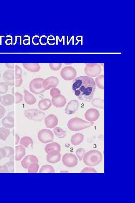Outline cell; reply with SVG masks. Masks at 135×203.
I'll list each match as a JSON object with an SVG mask.
<instances>
[{
    "instance_id": "obj_24",
    "label": "cell",
    "mask_w": 135,
    "mask_h": 203,
    "mask_svg": "<svg viewBox=\"0 0 135 203\" xmlns=\"http://www.w3.org/2000/svg\"><path fill=\"white\" fill-rule=\"evenodd\" d=\"M2 124L4 127L7 128H12L14 126V118L10 116H6L2 119Z\"/></svg>"
},
{
    "instance_id": "obj_35",
    "label": "cell",
    "mask_w": 135,
    "mask_h": 203,
    "mask_svg": "<svg viewBox=\"0 0 135 203\" xmlns=\"http://www.w3.org/2000/svg\"><path fill=\"white\" fill-rule=\"evenodd\" d=\"M85 153V150L82 148H80L78 149L77 150L76 152V155L77 156L78 158H79L80 161L82 160L83 156Z\"/></svg>"
},
{
    "instance_id": "obj_23",
    "label": "cell",
    "mask_w": 135,
    "mask_h": 203,
    "mask_svg": "<svg viewBox=\"0 0 135 203\" xmlns=\"http://www.w3.org/2000/svg\"><path fill=\"white\" fill-rule=\"evenodd\" d=\"M44 149L47 154L51 151H57L60 152L61 150V147L60 145L58 143L54 142L47 145Z\"/></svg>"
},
{
    "instance_id": "obj_4",
    "label": "cell",
    "mask_w": 135,
    "mask_h": 203,
    "mask_svg": "<svg viewBox=\"0 0 135 203\" xmlns=\"http://www.w3.org/2000/svg\"><path fill=\"white\" fill-rule=\"evenodd\" d=\"M44 80L41 78H36L32 80L29 85L30 91L35 94H40L44 92L46 90L43 86Z\"/></svg>"
},
{
    "instance_id": "obj_33",
    "label": "cell",
    "mask_w": 135,
    "mask_h": 203,
    "mask_svg": "<svg viewBox=\"0 0 135 203\" xmlns=\"http://www.w3.org/2000/svg\"><path fill=\"white\" fill-rule=\"evenodd\" d=\"M8 90V85L5 82L0 83V94H5L7 93Z\"/></svg>"
},
{
    "instance_id": "obj_34",
    "label": "cell",
    "mask_w": 135,
    "mask_h": 203,
    "mask_svg": "<svg viewBox=\"0 0 135 203\" xmlns=\"http://www.w3.org/2000/svg\"><path fill=\"white\" fill-rule=\"evenodd\" d=\"M22 70L19 66H16V72H15V78L16 79H19L22 78Z\"/></svg>"
},
{
    "instance_id": "obj_11",
    "label": "cell",
    "mask_w": 135,
    "mask_h": 203,
    "mask_svg": "<svg viewBox=\"0 0 135 203\" xmlns=\"http://www.w3.org/2000/svg\"><path fill=\"white\" fill-rule=\"evenodd\" d=\"M59 82L58 78L55 76H50L44 80L43 82V87L46 90L51 88H55L59 84Z\"/></svg>"
},
{
    "instance_id": "obj_16",
    "label": "cell",
    "mask_w": 135,
    "mask_h": 203,
    "mask_svg": "<svg viewBox=\"0 0 135 203\" xmlns=\"http://www.w3.org/2000/svg\"><path fill=\"white\" fill-rule=\"evenodd\" d=\"M51 102L56 107L62 108L66 105L67 101L64 96L61 94L52 97Z\"/></svg>"
},
{
    "instance_id": "obj_6",
    "label": "cell",
    "mask_w": 135,
    "mask_h": 203,
    "mask_svg": "<svg viewBox=\"0 0 135 203\" xmlns=\"http://www.w3.org/2000/svg\"><path fill=\"white\" fill-rule=\"evenodd\" d=\"M39 140L43 144L52 142L54 140V135L49 129H44L40 131L38 134Z\"/></svg>"
},
{
    "instance_id": "obj_27",
    "label": "cell",
    "mask_w": 135,
    "mask_h": 203,
    "mask_svg": "<svg viewBox=\"0 0 135 203\" xmlns=\"http://www.w3.org/2000/svg\"><path fill=\"white\" fill-rule=\"evenodd\" d=\"M53 132L54 134L58 137L60 138V139H62L66 137V136L67 134L66 131L64 130L61 128L57 127L54 128L53 130Z\"/></svg>"
},
{
    "instance_id": "obj_46",
    "label": "cell",
    "mask_w": 135,
    "mask_h": 203,
    "mask_svg": "<svg viewBox=\"0 0 135 203\" xmlns=\"http://www.w3.org/2000/svg\"><path fill=\"white\" fill-rule=\"evenodd\" d=\"M16 144H17L19 142L20 138L19 136H18L17 134H16Z\"/></svg>"
},
{
    "instance_id": "obj_26",
    "label": "cell",
    "mask_w": 135,
    "mask_h": 203,
    "mask_svg": "<svg viewBox=\"0 0 135 203\" xmlns=\"http://www.w3.org/2000/svg\"><path fill=\"white\" fill-rule=\"evenodd\" d=\"M33 144H34V142H33L32 139L28 136H25V137H22L20 141V144L26 148L30 147V146L32 147Z\"/></svg>"
},
{
    "instance_id": "obj_10",
    "label": "cell",
    "mask_w": 135,
    "mask_h": 203,
    "mask_svg": "<svg viewBox=\"0 0 135 203\" xmlns=\"http://www.w3.org/2000/svg\"><path fill=\"white\" fill-rule=\"evenodd\" d=\"M3 79L8 85L13 86L15 85V71L12 69H8L3 75Z\"/></svg>"
},
{
    "instance_id": "obj_9",
    "label": "cell",
    "mask_w": 135,
    "mask_h": 203,
    "mask_svg": "<svg viewBox=\"0 0 135 203\" xmlns=\"http://www.w3.org/2000/svg\"><path fill=\"white\" fill-rule=\"evenodd\" d=\"M85 73L87 75L96 77L100 74L101 69L99 65L97 64H89L86 65L84 69Z\"/></svg>"
},
{
    "instance_id": "obj_8",
    "label": "cell",
    "mask_w": 135,
    "mask_h": 203,
    "mask_svg": "<svg viewBox=\"0 0 135 203\" xmlns=\"http://www.w3.org/2000/svg\"><path fill=\"white\" fill-rule=\"evenodd\" d=\"M62 161L66 167L72 168L77 165L78 160L77 157L72 153H66L63 156Z\"/></svg>"
},
{
    "instance_id": "obj_13",
    "label": "cell",
    "mask_w": 135,
    "mask_h": 203,
    "mask_svg": "<svg viewBox=\"0 0 135 203\" xmlns=\"http://www.w3.org/2000/svg\"><path fill=\"white\" fill-rule=\"evenodd\" d=\"M61 154L59 151H54L48 153L46 159L48 162L54 164L61 160Z\"/></svg>"
},
{
    "instance_id": "obj_22",
    "label": "cell",
    "mask_w": 135,
    "mask_h": 203,
    "mask_svg": "<svg viewBox=\"0 0 135 203\" xmlns=\"http://www.w3.org/2000/svg\"><path fill=\"white\" fill-rule=\"evenodd\" d=\"M24 101L27 104L32 105L36 103V100L35 96L26 90H24Z\"/></svg>"
},
{
    "instance_id": "obj_36",
    "label": "cell",
    "mask_w": 135,
    "mask_h": 203,
    "mask_svg": "<svg viewBox=\"0 0 135 203\" xmlns=\"http://www.w3.org/2000/svg\"><path fill=\"white\" fill-rule=\"evenodd\" d=\"M62 66V64L61 63H58V64L51 63L49 64V67L51 69L54 71L59 70L61 69Z\"/></svg>"
},
{
    "instance_id": "obj_20",
    "label": "cell",
    "mask_w": 135,
    "mask_h": 203,
    "mask_svg": "<svg viewBox=\"0 0 135 203\" xmlns=\"http://www.w3.org/2000/svg\"><path fill=\"white\" fill-rule=\"evenodd\" d=\"M51 101V100L47 99H44L40 101L38 103V106L39 109L43 111H46L50 109L52 105Z\"/></svg>"
},
{
    "instance_id": "obj_38",
    "label": "cell",
    "mask_w": 135,
    "mask_h": 203,
    "mask_svg": "<svg viewBox=\"0 0 135 203\" xmlns=\"http://www.w3.org/2000/svg\"><path fill=\"white\" fill-rule=\"evenodd\" d=\"M81 173H96L97 171L92 167H85L81 171Z\"/></svg>"
},
{
    "instance_id": "obj_29",
    "label": "cell",
    "mask_w": 135,
    "mask_h": 203,
    "mask_svg": "<svg viewBox=\"0 0 135 203\" xmlns=\"http://www.w3.org/2000/svg\"><path fill=\"white\" fill-rule=\"evenodd\" d=\"M92 105L95 107L104 109V101L99 98H95L92 102Z\"/></svg>"
},
{
    "instance_id": "obj_2",
    "label": "cell",
    "mask_w": 135,
    "mask_h": 203,
    "mask_svg": "<svg viewBox=\"0 0 135 203\" xmlns=\"http://www.w3.org/2000/svg\"><path fill=\"white\" fill-rule=\"evenodd\" d=\"M102 154L97 150H91L84 154L83 162L86 166L94 167L99 164L102 160Z\"/></svg>"
},
{
    "instance_id": "obj_42",
    "label": "cell",
    "mask_w": 135,
    "mask_h": 203,
    "mask_svg": "<svg viewBox=\"0 0 135 203\" xmlns=\"http://www.w3.org/2000/svg\"><path fill=\"white\" fill-rule=\"evenodd\" d=\"M6 112V109L3 106L0 105V119L3 117L5 113Z\"/></svg>"
},
{
    "instance_id": "obj_12",
    "label": "cell",
    "mask_w": 135,
    "mask_h": 203,
    "mask_svg": "<svg viewBox=\"0 0 135 203\" xmlns=\"http://www.w3.org/2000/svg\"><path fill=\"white\" fill-rule=\"evenodd\" d=\"M84 116L87 120L93 122L97 120L99 117L100 114L97 109H90L86 111Z\"/></svg>"
},
{
    "instance_id": "obj_14",
    "label": "cell",
    "mask_w": 135,
    "mask_h": 203,
    "mask_svg": "<svg viewBox=\"0 0 135 203\" xmlns=\"http://www.w3.org/2000/svg\"><path fill=\"white\" fill-rule=\"evenodd\" d=\"M79 103L76 100L70 101L65 109V113L66 114L71 115L74 114L79 109Z\"/></svg>"
},
{
    "instance_id": "obj_30",
    "label": "cell",
    "mask_w": 135,
    "mask_h": 203,
    "mask_svg": "<svg viewBox=\"0 0 135 203\" xmlns=\"http://www.w3.org/2000/svg\"><path fill=\"white\" fill-rule=\"evenodd\" d=\"M96 85L100 89H104V75L98 76L96 79Z\"/></svg>"
},
{
    "instance_id": "obj_7",
    "label": "cell",
    "mask_w": 135,
    "mask_h": 203,
    "mask_svg": "<svg viewBox=\"0 0 135 203\" xmlns=\"http://www.w3.org/2000/svg\"><path fill=\"white\" fill-rule=\"evenodd\" d=\"M61 75L65 80L71 81L76 77L77 71L73 67L66 66L62 69Z\"/></svg>"
},
{
    "instance_id": "obj_3",
    "label": "cell",
    "mask_w": 135,
    "mask_h": 203,
    "mask_svg": "<svg viewBox=\"0 0 135 203\" xmlns=\"http://www.w3.org/2000/svg\"><path fill=\"white\" fill-rule=\"evenodd\" d=\"M94 124V122H88L81 118L76 117L68 121L67 126L71 131H78L91 127Z\"/></svg>"
},
{
    "instance_id": "obj_39",
    "label": "cell",
    "mask_w": 135,
    "mask_h": 203,
    "mask_svg": "<svg viewBox=\"0 0 135 203\" xmlns=\"http://www.w3.org/2000/svg\"><path fill=\"white\" fill-rule=\"evenodd\" d=\"M23 96L21 93L17 92L16 93V104H19L23 100Z\"/></svg>"
},
{
    "instance_id": "obj_48",
    "label": "cell",
    "mask_w": 135,
    "mask_h": 203,
    "mask_svg": "<svg viewBox=\"0 0 135 203\" xmlns=\"http://www.w3.org/2000/svg\"><path fill=\"white\" fill-rule=\"evenodd\" d=\"M1 73H0V79H1Z\"/></svg>"
},
{
    "instance_id": "obj_17",
    "label": "cell",
    "mask_w": 135,
    "mask_h": 203,
    "mask_svg": "<svg viewBox=\"0 0 135 203\" xmlns=\"http://www.w3.org/2000/svg\"><path fill=\"white\" fill-rule=\"evenodd\" d=\"M38 158L34 155H29L26 156L21 161L22 167L25 169H28L30 164L32 163H38Z\"/></svg>"
},
{
    "instance_id": "obj_15",
    "label": "cell",
    "mask_w": 135,
    "mask_h": 203,
    "mask_svg": "<svg viewBox=\"0 0 135 203\" xmlns=\"http://www.w3.org/2000/svg\"><path fill=\"white\" fill-rule=\"evenodd\" d=\"M45 124L48 128H53L58 124V119L55 115L51 114L45 118Z\"/></svg>"
},
{
    "instance_id": "obj_41",
    "label": "cell",
    "mask_w": 135,
    "mask_h": 203,
    "mask_svg": "<svg viewBox=\"0 0 135 203\" xmlns=\"http://www.w3.org/2000/svg\"><path fill=\"white\" fill-rule=\"evenodd\" d=\"M39 37L38 36H35L32 38V42L33 44L37 45L39 43Z\"/></svg>"
},
{
    "instance_id": "obj_19",
    "label": "cell",
    "mask_w": 135,
    "mask_h": 203,
    "mask_svg": "<svg viewBox=\"0 0 135 203\" xmlns=\"http://www.w3.org/2000/svg\"><path fill=\"white\" fill-rule=\"evenodd\" d=\"M23 67L27 70L32 73H36L41 69V67L37 63H24Z\"/></svg>"
},
{
    "instance_id": "obj_5",
    "label": "cell",
    "mask_w": 135,
    "mask_h": 203,
    "mask_svg": "<svg viewBox=\"0 0 135 203\" xmlns=\"http://www.w3.org/2000/svg\"><path fill=\"white\" fill-rule=\"evenodd\" d=\"M24 116L28 119L36 121H41L44 119L46 114L38 109H30L24 111Z\"/></svg>"
},
{
    "instance_id": "obj_44",
    "label": "cell",
    "mask_w": 135,
    "mask_h": 203,
    "mask_svg": "<svg viewBox=\"0 0 135 203\" xmlns=\"http://www.w3.org/2000/svg\"><path fill=\"white\" fill-rule=\"evenodd\" d=\"M6 66L8 68V69L12 70L14 69L15 67V65L13 63H6Z\"/></svg>"
},
{
    "instance_id": "obj_32",
    "label": "cell",
    "mask_w": 135,
    "mask_h": 203,
    "mask_svg": "<svg viewBox=\"0 0 135 203\" xmlns=\"http://www.w3.org/2000/svg\"><path fill=\"white\" fill-rule=\"evenodd\" d=\"M39 165L38 163H32L28 168V172L29 173H37L39 169Z\"/></svg>"
},
{
    "instance_id": "obj_43",
    "label": "cell",
    "mask_w": 135,
    "mask_h": 203,
    "mask_svg": "<svg viewBox=\"0 0 135 203\" xmlns=\"http://www.w3.org/2000/svg\"><path fill=\"white\" fill-rule=\"evenodd\" d=\"M23 82L22 78L17 79H16V81H15V86H16V87H19L21 86V84H22Z\"/></svg>"
},
{
    "instance_id": "obj_25",
    "label": "cell",
    "mask_w": 135,
    "mask_h": 203,
    "mask_svg": "<svg viewBox=\"0 0 135 203\" xmlns=\"http://www.w3.org/2000/svg\"><path fill=\"white\" fill-rule=\"evenodd\" d=\"M26 154V149L24 146L19 145L16 147V160L20 161Z\"/></svg>"
},
{
    "instance_id": "obj_47",
    "label": "cell",
    "mask_w": 135,
    "mask_h": 203,
    "mask_svg": "<svg viewBox=\"0 0 135 203\" xmlns=\"http://www.w3.org/2000/svg\"><path fill=\"white\" fill-rule=\"evenodd\" d=\"M1 99H2V96H1V95H0V103L1 102Z\"/></svg>"
},
{
    "instance_id": "obj_21",
    "label": "cell",
    "mask_w": 135,
    "mask_h": 203,
    "mask_svg": "<svg viewBox=\"0 0 135 203\" xmlns=\"http://www.w3.org/2000/svg\"><path fill=\"white\" fill-rule=\"evenodd\" d=\"M84 135L81 133H77L72 136L71 139V144L73 145H79L84 140Z\"/></svg>"
},
{
    "instance_id": "obj_18",
    "label": "cell",
    "mask_w": 135,
    "mask_h": 203,
    "mask_svg": "<svg viewBox=\"0 0 135 203\" xmlns=\"http://www.w3.org/2000/svg\"><path fill=\"white\" fill-rule=\"evenodd\" d=\"M1 104L5 106L12 105L14 103V98L13 95L6 94L2 96Z\"/></svg>"
},
{
    "instance_id": "obj_45",
    "label": "cell",
    "mask_w": 135,
    "mask_h": 203,
    "mask_svg": "<svg viewBox=\"0 0 135 203\" xmlns=\"http://www.w3.org/2000/svg\"><path fill=\"white\" fill-rule=\"evenodd\" d=\"M14 111H11V112H9L8 114V116H10V117H13L14 116Z\"/></svg>"
},
{
    "instance_id": "obj_1",
    "label": "cell",
    "mask_w": 135,
    "mask_h": 203,
    "mask_svg": "<svg viewBox=\"0 0 135 203\" xmlns=\"http://www.w3.org/2000/svg\"><path fill=\"white\" fill-rule=\"evenodd\" d=\"M96 86V82L92 78L80 76L75 79L72 89L75 96L80 100L89 102L94 97Z\"/></svg>"
},
{
    "instance_id": "obj_31",
    "label": "cell",
    "mask_w": 135,
    "mask_h": 203,
    "mask_svg": "<svg viewBox=\"0 0 135 203\" xmlns=\"http://www.w3.org/2000/svg\"><path fill=\"white\" fill-rule=\"evenodd\" d=\"M10 131L9 129L4 128H0V139L5 140L9 135Z\"/></svg>"
},
{
    "instance_id": "obj_40",
    "label": "cell",
    "mask_w": 135,
    "mask_h": 203,
    "mask_svg": "<svg viewBox=\"0 0 135 203\" xmlns=\"http://www.w3.org/2000/svg\"><path fill=\"white\" fill-rule=\"evenodd\" d=\"M47 36H41L39 38V43L43 45H45L47 44Z\"/></svg>"
},
{
    "instance_id": "obj_28",
    "label": "cell",
    "mask_w": 135,
    "mask_h": 203,
    "mask_svg": "<svg viewBox=\"0 0 135 203\" xmlns=\"http://www.w3.org/2000/svg\"><path fill=\"white\" fill-rule=\"evenodd\" d=\"M40 173H54L55 170L54 168L49 165L43 166L40 170Z\"/></svg>"
},
{
    "instance_id": "obj_37",
    "label": "cell",
    "mask_w": 135,
    "mask_h": 203,
    "mask_svg": "<svg viewBox=\"0 0 135 203\" xmlns=\"http://www.w3.org/2000/svg\"><path fill=\"white\" fill-rule=\"evenodd\" d=\"M50 94H51V97H54V96L61 94V91L57 88H53L50 91Z\"/></svg>"
}]
</instances>
